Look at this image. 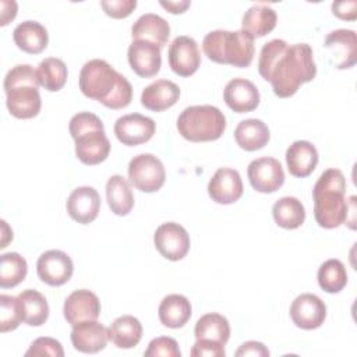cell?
<instances>
[{
    "label": "cell",
    "instance_id": "1",
    "mask_svg": "<svg viewBox=\"0 0 357 357\" xmlns=\"http://www.w3.org/2000/svg\"><path fill=\"white\" fill-rule=\"evenodd\" d=\"M78 85L86 98L113 110L127 107L132 99L130 81L102 59H92L82 66Z\"/></svg>",
    "mask_w": 357,
    "mask_h": 357
},
{
    "label": "cell",
    "instance_id": "2",
    "mask_svg": "<svg viewBox=\"0 0 357 357\" xmlns=\"http://www.w3.org/2000/svg\"><path fill=\"white\" fill-rule=\"evenodd\" d=\"M312 56V49L308 43L287 46L273 64L268 77L276 96L290 98L303 84L315 78L317 66Z\"/></svg>",
    "mask_w": 357,
    "mask_h": 357
},
{
    "label": "cell",
    "instance_id": "3",
    "mask_svg": "<svg viewBox=\"0 0 357 357\" xmlns=\"http://www.w3.org/2000/svg\"><path fill=\"white\" fill-rule=\"evenodd\" d=\"M346 178L339 169L325 170L312 188L314 216L324 229L339 227L346 220L349 201L344 197Z\"/></svg>",
    "mask_w": 357,
    "mask_h": 357
},
{
    "label": "cell",
    "instance_id": "4",
    "mask_svg": "<svg viewBox=\"0 0 357 357\" xmlns=\"http://www.w3.org/2000/svg\"><path fill=\"white\" fill-rule=\"evenodd\" d=\"M202 50L213 63L245 68L254 60V38L243 29H216L205 35Z\"/></svg>",
    "mask_w": 357,
    "mask_h": 357
},
{
    "label": "cell",
    "instance_id": "5",
    "mask_svg": "<svg viewBox=\"0 0 357 357\" xmlns=\"http://www.w3.org/2000/svg\"><path fill=\"white\" fill-rule=\"evenodd\" d=\"M177 130L184 139L191 142L216 141L226 130V117L212 105L188 106L177 119Z\"/></svg>",
    "mask_w": 357,
    "mask_h": 357
},
{
    "label": "cell",
    "instance_id": "6",
    "mask_svg": "<svg viewBox=\"0 0 357 357\" xmlns=\"http://www.w3.org/2000/svg\"><path fill=\"white\" fill-rule=\"evenodd\" d=\"M128 178L142 192H155L166 180V170L159 158L152 153H139L128 163Z\"/></svg>",
    "mask_w": 357,
    "mask_h": 357
},
{
    "label": "cell",
    "instance_id": "7",
    "mask_svg": "<svg viewBox=\"0 0 357 357\" xmlns=\"http://www.w3.org/2000/svg\"><path fill=\"white\" fill-rule=\"evenodd\" d=\"M153 244L163 258L169 261H180L190 250V236L181 225L167 222L162 223L155 230Z\"/></svg>",
    "mask_w": 357,
    "mask_h": 357
},
{
    "label": "cell",
    "instance_id": "8",
    "mask_svg": "<svg viewBox=\"0 0 357 357\" xmlns=\"http://www.w3.org/2000/svg\"><path fill=\"white\" fill-rule=\"evenodd\" d=\"M251 187L258 192H275L284 183V172L280 162L275 158L264 156L254 159L247 169Z\"/></svg>",
    "mask_w": 357,
    "mask_h": 357
},
{
    "label": "cell",
    "instance_id": "9",
    "mask_svg": "<svg viewBox=\"0 0 357 357\" xmlns=\"http://www.w3.org/2000/svg\"><path fill=\"white\" fill-rule=\"evenodd\" d=\"M167 59L173 73L180 77H190L201 64L198 43L191 36L180 35L169 45Z\"/></svg>",
    "mask_w": 357,
    "mask_h": 357
},
{
    "label": "cell",
    "instance_id": "10",
    "mask_svg": "<svg viewBox=\"0 0 357 357\" xmlns=\"http://www.w3.org/2000/svg\"><path fill=\"white\" fill-rule=\"evenodd\" d=\"M73 139L75 141V155L84 165H99L110 153V141L105 134V127L85 130Z\"/></svg>",
    "mask_w": 357,
    "mask_h": 357
},
{
    "label": "cell",
    "instance_id": "11",
    "mask_svg": "<svg viewBox=\"0 0 357 357\" xmlns=\"http://www.w3.org/2000/svg\"><path fill=\"white\" fill-rule=\"evenodd\" d=\"M113 130L123 145L135 146L148 142L153 137L156 124L151 117L139 113H130L119 117Z\"/></svg>",
    "mask_w": 357,
    "mask_h": 357
},
{
    "label": "cell",
    "instance_id": "12",
    "mask_svg": "<svg viewBox=\"0 0 357 357\" xmlns=\"http://www.w3.org/2000/svg\"><path fill=\"white\" fill-rule=\"evenodd\" d=\"M36 272L43 283L49 286H61L71 279L74 265L64 251L49 250L38 258Z\"/></svg>",
    "mask_w": 357,
    "mask_h": 357
},
{
    "label": "cell",
    "instance_id": "13",
    "mask_svg": "<svg viewBox=\"0 0 357 357\" xmlns=\"http://www.w3.org/2000/svg\"><path fill=\"white\" fill-rule=\"evenodd\" d=\"M39 85L35 84H17L6 91V105L11 116L17 119H32L40 112L42 100L38 91Z\"/></svg>",
    "mask_w": 357,
    "mask_h": 357
},
{
    "label": "cell",
    "instance_id": "14",
    "mask_svg": "<svg viewBox=\"0 0 357 357\" xmlns=\"http://www.w3.org/2000/svg\"><path fill=\"white\" fill-rule=\"evenodd\" d=\"M324 47L329 52L331 63L339 68H350L357 61V36L353 29H336L326 35Z\"/></svg>",
    "mask_w": 357,
    "mask_h": 357
},
{
    "label": "cell",
    "instance_id": "15",
    "mask_svg": "<svg viewBox=\"0 0 357 357\" xmlns=\"http://www.w3.org/2000/svg\"><path fill=\"white\" fill-rule=\"evenodd\" d=\"M290 318L297 328L305 331L317 329L326 318V305L317 294H300L290 305Z\"/></svg>",
    "mask_w": 357,
    "mask_h": 357
},
{
    "label": "cell",
    "instance_id": "16",
    "mask_svg": "<svg viewBox=\"0 0 357 357\" xmlns=\"http://www.w3.org/2000/svg\"><path fill=\"white\" fill-rule=\"evenodd\" d=\"M127 59L131 70L142 78L155 77L162 66L160 47L149 40H132L127 50Z\"/></svg>",
    "mask_w": 357,
    "mask_h": 357
},
{
    "label": "cell",
    "instance_id": "17",
    "mask_svg": "<svg viewBox=\"0 0 357 357\" xmlns=\"http://www.w3.org/2000/svg\"><path fill=\"white\" fill-rule=\"evenodd\" d=\"M63 314L71 326L82 321H95L100 314V301L91 290H74L64 301Z\"/></svg>",
    "mask_w": 357,
    "mask_h": 357
},
{
    "label": "cell",
    "instance_id": "18",
    "mask_svg": "<svg viewBox=\"0 0 357 357\" xmlns=\"http://www.w3.org/2000/svg\"><path fill=\"white\" fill-rule=\"evenodd\" d=\"M208 194L216 204L229 205L238 201L243 195V181L237 170L220 167L208 183Z\"/></svg>",
    "mask_w": 357,
    "mask_h": 357
},
{
    "label": "cell",
    "instance_id": "19",
    "mask_svg": "<svg viewBox=\"0 0 357 357\" xmlns=\"http://www.w3.org/2000/svg\"><path fill=\"white\" fill-rule=\"evenodd\" d=\"M66 206L73 220L81 225H88L93 222L99 215L100 197L93 187H77L68 195Z\"/></svg>",
    "mask_w": 357,
    "mask_h": 357
},
{
    "label": "cell",
    "instance_id": "20",
    "mask_svg": "<svg viewBox=\"0 0 357 357\" xmlns=\"http://www.w3.org/2000/svg\"><path fill=\"white\" fill-rule=\"evenodd\" d=\"M70 337L75 350L93 354L106 347L109 340V331L96 319L82 321L73 326Z\"/></svg>",
    "mask_w": 357,
    "mask_h": 357
},
{
    "label": "cell",
    "instance_id": "21",
    "mask_svg": "<svg viewBox=\"0 0 357 357\" xmlns=\"http://www.w3.org/2000/svg\"><path fill=\"white\" fill-rule=\"evenodd\" d=\"M223 100L236 113H248L259 105V91L245 78L230 79L223 89Z\"/></svg>",
    "mask_w": 357,
    "mask_h": 357
},
{
    "label": "cell",
    "instance_id": "22",
    "mask_svg": "<svg viewBox=\"0 0 357 357\" xmlns=\"http://www.w3.org/2000/svg\"><path fill=\"white\" fill-rule=\"evenodd\" d=\"M287 170L291 176L304 178L318 165V151L310 141H294L286 151Z\"/></svg>",
    "mask_w": 357,
    "mask_h": 357
},
{
    "label": "cell",
    "instance_id": "23",
    "mask_svg": "<svg viewBox=\"0 0 357 357\" xmlns=\"http://www.w3.org/2000/svg\"><path fill=\"white\" fill-rule=\"evenodd\" d=\"M180 98V88L169 79H156L141 93V105L152 112H163Z\"/></svg>",
    "mask_w": 357,
    "mask_h": 357
},
{
    "label": "cell",
    "instance_id": "24",
    "mask_svg": "<svg viewBox=\"0 0 357 357\" xmlns=\"http://www.w3.org/2000/svg\"><path fill=\"white\" fill-rule=\"evenodd\" d=\"M132 40H149L159 47H163L170 36L169 22L158 14H142L131 26Z\"/></svg>",
    "mask_w": 357,
    "mask_h": 357
},
{
    "label": "cell",
    "instance_id": "25",
    "mask_svg": "<svg viewBox=\"0 0 357 357\" xmlns=\"http://www.w3.org/2000/svg\"><path fill=\"white\" fill-rule=\"evenodd\" d=\"M13 39L18 49L29 54L42 53L49 42L46 28L38 21H24L13 31Z\"/></svg>",
    "mask_w": 357,
    "mask_h": 357
},
{
    "label": "cell",
    "instance_id": "26",
    "mask_svg": "<svg viewBox=\"0 0 357 357\" xmlns=\"http://www.w3.org/2000/svg\"><path fill=\"white\" fill-rule=\"evenodd\" d=\"M278 15L276 11L264 3H257L251 6L243 15L241 26L243 31L250 33L254 39L262 38L272 32L276 26Z\"/></svg>",
    "mask_w": 357,
    "mask_h": 357
},
{
    "label": "cell",
    "instance_id": "27",
    "mask_svg": "<svg viewBox=\"0 0 357 357\" xmlns=\"http://www.w3.org/2000/svg\"><path fill=\"white\" fill-rule=\"evenodd\" d=\"M192 308L188 298L183 294H169L166 296L158 310L159 319L162 325L172 329L183 328L191 318Z\"/></svg>",
    "mask_w": 357,
    "mask_h": 357
},
{
    "label": "cell",
    "instance_id": "28",
    "mask_svg": "<svg viewBox=\"0 0 357 357\" xmlns=\"http://www.w3.org/2000/svg\"><path fill=\"white\" fill-rule=\"evenodd\" d=\"M271 138L268 126L258 119H247L237 124L234 139L237 145L248 152L262 149Z\"/></svg>",
    "mask_w": 357,
    "mask_h": 357
},
{
    "label": "cell",
    "instance_id": "29",
    "mask_svg": "<svg viewBox=\"0 0 357 357\" xmlns=\"http://www.w3.org/2000/svg\"><path fill=\"white\" fill-rule=\"evenodd\" d=\"M22 322L29 326H40L49 318V304L42 293L33 289L22 290L18 296Z\"/></svg>",
    "mask_w": 357,
    "mask_h": 357
},
{
    "label": "cell",
    "instance_id": "30",
    "mask_svg": "<svg viewBox=\"0 0 357 357\" xmlns=\"http://www.w3.org/2000/svg\"><path fill=\"white\" fill-rule=\"evenodd\" d=\"M109 340L119 349H132L142 337V325L132 315H121L109 326Z\"/></svg>",
    "mask_w": 357,
    "mask_h": 357
},
{
    "label": "cell",
    "instance_id": "31",
    "mask_svg": "<svg viewBox=\"0 0 357 357\" xmlns=\"http://www.w3.org/2000/svg\"><path fill=\"white\" fill-rule=\"evenodd\" d=\"M106 201L112 212L117 216H126L134 206V195L128 181L120 176L113 174L106 183Z\"/></svg>",
    "mask_w": 357,
    "mask_h": 357
},
{
    "label": "cell",
    "instance_id": "32",
    "mask_svg": "<svg viewBox=\"0 0 357 357\" xmlns=\"http://www.w3.org/2000/svg\"><path fill=\"white\" fill-rule=\"evenodd\" d=\"M194 335L197 340H211L225 346L230 337V325L226 317L218 312H208L197 321Z\"/></svg>",
    "mask_w": 357,
    "mask_h": 357
},
{
    "label": "cell",
    "instance_id": "33",
    "mask_svg": "<svg viewBox=\"0 0 357 357\" xmlns=\"http://www.w3.org/2000/svg\"><path fill=\"white\" fill-rule=\"evenodd\" d=\"M272 215L275 223L283 229H297L305 220V209L296 197H282L273 204Z\"/></svg>",
    "mask_w": 357,
    "mask_h": 357
},
{
    "label": "cell",
    "instance_id": "34",
    "mask_svg": "<svg viewBox=\"0 0 357 357\" xmlns=\"http://www.w3.org/2000/svg\"><path fill=\"white\" fill-rule=\"evenodd\" d=\"M36 75L40 86L50 92H57L66 85L68 71L61 59L47 57L39 63Z\"/></svg>",
    "mask_w": 357,
    "mask_h": 357
},
{
    "label": "cell",
    "instance_id": "35",
    "mask_svg": "<svg viewBox=\"0 0 357 357\" xmlns=\"http://www.w3.org/2000/svg\"><path fill=\"white\" fill-rule=\"evenodd\" d=\"M28 265L18 252H7L0 257V287L8 289L18 286L26 276Z\"/></svg>",
    "mask_w": 357,
    "mask_h": 357
},
{
    "label": "cell",
    "instance_id": "36",
    "mask_svg": "<svg viewBox=\"0 0 357 357\" xmlns=\"http://www.w3.org/2000/svg\"><path fill=\"white\" fill-rule=\"evenodd\" d=\"M318 284L326 293H339L347 284V272L339 259H328L318 269Z\"/></svg>",
    "mask_w": 357,
    "mask_h": 357
},
{
    "label": "cell",
    "instance_id": "37",
    "mask_svg": "<svg viewBox=\"0 0 357 357\" xmlns=\"http://www.w3.org/2000/svg\"><path fill=\"white\" fill-rule=\"evenodd\" d=\"M0 331L3 333L14 331L22 322L18 298L8 294L0 296Z\"/></svg>",
    "mask_w": 357,
    "mask_h": 357
},
{
    "label": "cell",
    "instance_id": "38",
    "mask_svg": "<svg viewBox=\"0 0 357 357\" xmlns=\"http://www.w3.org/2000/svg\"><path fill=\"white\" fill-rule=\"evenodd\" d=\"M287 42L283 39H272L262 46L258 59V73L265 81H268L273 64L276 63L279 56L287 49Z\"/></svg>",
    "mask_w": 357,
    "mask_h": 357
},
{
    "label": "cell",
    "instance_id": "39",
    "mask_svg": "<svg viewBox=\"0 0 357 357\" xmlns=\"http://www.w3.org/2000/svg\"><path fill=\"white\" fill-rule=\"evenodd\" d=\"M146 357H180L181 351L177 342L169 336H159L149 342L148 349L144 353Z\"/></svg>",
    "mask_w": 357,
    "mask_h": 357
},
{
    "label": "cell",
    "instance_id": "40",
    "mask_svg": "<svg viewBox=\"0 0 357 357\" xmlns=\"http://www.w3.org/2000/svg\"><path fill=\"white\" fill-rule=\"evenodd\" d=\"M25 356H52V357H63L64 350L59 340L53 337H38L35 339L29 349L25 351Z\"/></svg>",
    "mask_w": 357,
    "mask_h": 357
},
{
    "label": "cell",
    "instance_id": "41",
    "mask_svg": "<svg viewBox=\"0 0 357 357\" xmlns=\"http://www.w3.org/2000/svg\"><path fill=\"white\" fill-rule=\"evenodd\" d=\"M95 127H103L102 120L91 112H79L71 117L68 124V131L74 138L77 134Z\"/></svg>",
    "mask_w": 357,
    "mask_h": 357
},
{
    "label": "cell",
    "instance_id": "42",
    "mask_svg": "<svg viewBox=\"0 0 357 357\" xmlns=\"http://www.w3.org/2000/svg\"><path fill=\"white\" fill-rule=\"evenodd\" d=\"M100 7L103 11L112 18H126L128 17L137 7L135 0H103L100 1Z\"/></svg>",
    "mask_w": 357,
    "mask_h": 357
},
{
    "label": "cell",
    "instance_id": "43",
    "mask_svg": "<svg viewBox=\"0 0 357 357\" xmlns=\"http://www.w3.org/2000/svg\"><path fill=\"white\" fill-rule=\"evenodd\" d=\"M192 357H225V346L211 340H197L191 347Z\"/></svg>",
    "mask_w": 357,
    "mask_h": 357
},
{
    "label": "cell",
    "instance_id": "44",
    "mask_svg": "<svg viewBox=\"0 0 357 357\" xmlns=\"http://www.w3.org/2000/svg\"><path fill=\"white\" fill-rule=\"evenodd\" d=\"M357 3L354 0L351 1H335L332 3V14L336 15L340 20L354 21L357 17Z\"/></svg>",
    "mask_w": 357,
    "mask_h": 357
},
{
    "label": "cell",
    "instance_id": "45",
    "mask_svg": "<svg viewBox=\"0 0 357 357\" xmlns=\"http://www.w3.org/2000/svg\"><path fill=\"white\" fill-rule=\"evenodd\" d=\"M236 356H254V357H268L269 356V350L266 349V346L261 342H255V340H250L243 343L238 350L236 351Z\"/></svg>",
    "mask_w": 357,
    "mask_h": 357
},
{
    "label": "cell",
    "instance_id": "46",
    "mask_svg": "<svg viewBox=\"0 0 357 357\" xmlns=\"http://www.w3.org/2000/svg\"><path fill=\"white\" fill-rule=\"evenodd\" d=\"M188 0H178V1H160V6L166 8L172 14H181L190 7Z\"/></svg>",
    "mask_w": 357,
    "mask_h": 357
},
{
    "label": "cell",
    "instance_id": "47",
    "mask_svg": "<svg viewBox=\"0 0 357 357\" xmlns=\"http://www.w3.org/2000/svg\"><path fill=\"white\" fill-rule=\"evenodd\" d=\"M1 4V13H0V15H1V22H0V25L1 26H4V25H7L10 21H13L14 18H15V15H17V3L14 1V4H13V7L8 10L7 7V1H1L0 3Z\"/></svg>",
    "mask_w": 357,
    "mask_h": 357
},
{
    "label": "cell",
    "instance_id": "48",
    "mask_svg": "<svg viewBox=\"0 0 357 357\" xmlns=\"http://www.w3.org/2000/svg\"><path fill=\"white\" fill-rule=\"evenodd\" d=\"M1 233H3V238H1L0 248H6V247H7V243H8L10 240H13V230L7 226V222H6V220H1Z\"/></svg>",
    "mask_w": 357,
    "mask_h": 357
}]
</instances>
